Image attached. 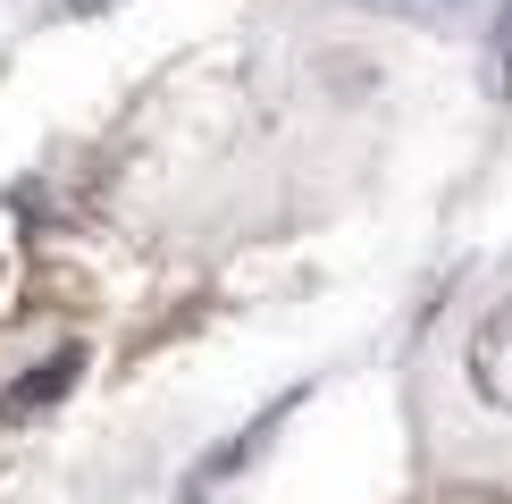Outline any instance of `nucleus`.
<instances>
[{
  "label": "nucleus",
  "instance_id": "f257e3e1",
  "mask_svg": "<svg viewBox=\"0 0 512 504\" xmlns=\"http://www.w3.org/2000/svg\"><path fill=\"white\" fill-rule=\"evenodd\" d=\"M76 370H84V353H76V345H59V353H51V362H42L34 378H17V387L0 395V420H9V429H17V420H34V412H51L59 395L76 387Z\"/></svg>",
  "mask_w": 512,
  "mask_h": 504
},
{
  "label": "nucleus",
  "instance_id": "f03ea898",
  "mask_svg": "<svg viewBox=\"0 0 512 504\" xmlns=\"http://www.w3.org/2000/svg\"><path fill=\"white\" fill-rule=\"evenodd\" d=\"M294 404H303V387H294V395H277V404H269L261 420H252V429L236 437V446H219V454H210V462H202V471H194V479H185V504H202V496H210V488H219V479H227V471H236V462H252V454H261V437H269V429H277V420H286Z\"/></svg>",
  "mask_w": 512,
  "mask_h": 504
},
{
  "label": "nucleus",
  "instance_id": "7ed1b4c3",
  "mask_svg": "<svg viewBox=\"0 0 512 504\" xmlns=\"http://www.w3.org/2000/svg\"><path fill=\"white\" fill-rule=\"evenodd\" d=\"M504 328H512L504 311H487V320H479V345H471V387L487 395V404H504V395H512V387H504Z\"/></svg>",
  "mask_w": 512,
  "mask_h": 504
},
{
  "label": "nucleus",
  "instance_id": "20e7f679",
  "mask_svg": "<svg viewBox=\"0 0 512 504\" xmlns=\"http://www.w3.org/2000/svg\"><path fill=\"white\" fill-rule=\"evenodd\" d=\"M353 9H378V17H420V26H454V17H471L479 0H353Z\"/></svg>",
  "mask_w": 512,
  "mask_h": 504
},
{
  "label": "nucleus",
  "instance_id": "39448f33",
  "mask_svg": "<svg viewBox=\"0 0 512 504\" xmlns=\"http://www.w3.org/2000/svg\"><path fill=\"white\" fill-rule=\"evenodd\" d=\"M118 9V0H34V17H51V26H68V17H101Z\"/></svg>",
  "mask_w": 512,
  "mask_h": 504
},
{
  "label": "nucleus",
  "instance_id": "423d86ee",
  "mask_svg": "<svg viewBox=\"0 0 512 504\" xmlns=\"http://www.w3.org/2000/svg\"><path fill=\"white\" fill-rule=\"evenodd\" d=\"M420 504H504V496H496V488H429Z\"/></svg>",
  "mask_w": 512,
  "mask_h": 504
}]
</instances>
